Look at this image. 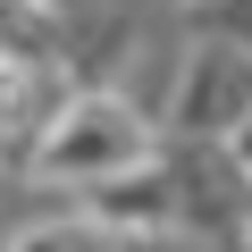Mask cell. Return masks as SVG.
Masks as SVG:
<instances>
[{"label":"cell","mask_w":252,"mask_h":252,"mask_svg":"<svg viewBox=\"0 0 252 252\" xmlns=\"http://www.w3.org/2000/svg\"><path fill=\"white\" fill-rule=\"evenodd\" d=\"M160 168H168V202L177 227L202 235H244L252 244V160L235 152V135H160Z\"/></svg>","instance_id":"cell-2"},{"label":"cell","mask_w":252,"mask_h":252,"mask_svg":"<svg viewBox=\"0 0 252 252\" xmlns=\"http://www.w3.org/2000/svg\"><path fill=\"white\" fill-rule=\"evenodd\" d=\"M193 17H185V0H160V9L143 17V34L126 42V59H118V93L135 101V109H152L160 126H168V101H177V84H185V59H193Z\"/></svg>","instance_id":"cell-6"},{"label":"cell","mask_w":252,"mask_h":252,"mask_svg":"<svg viewBox=\"0 0 252 252\" xmlns=\"http://www.w3.org/2000/svg\"><path fill=\"white\" fill-rule=\"evenodd\" d=\"M244 118H252V51L202 34L193 59H185V84L168 101V126L177 135H235Z\"/></svg>","instance_id":"cell-4"},{"label":"cell","mask_w":252,"mask_h":252,"mask_svg":"<svg viewBox=\"0 0 252 252\" xmlns=\"http://www.w3.org/2000/svg\"><path fill=\"white\" fill-rule=\"evenodd\" d=\"M160 135H168V126H160L152 109H135L118 84H84V93L59 109V126L42 135L34 168L84 193V185H101V177H126V168L160 160Z\"/></svg>","instance_id":"cell-1"},{"label":"cell","mask_w":252,"mask_h":252,"mask_svg":"<svg viewBox=\"0 0 252 252\" xmlns=\"http://www.w3.org/2000/svg\"><path fill=\"white\" fill-rule=\"evenodd\" d=\"M84 84L67 76L59 51H34V42H0V152L9 160H34L42 135L59 126V109L76 101Z\"/></svg>","instance_id":"cell-3"},{"label":"cell","mask_w":252,"mask_h":252,"mask_svg":"<svg viewBox=\"0 0 252 252\" xmlns=\"http://www.w3.org/2000/svg\"><path fill=\"white\" fill-rule=\"evenodd\" d=\"M193 34H219V42H244L252 51V0H185Z\"/></svg>","instance_id":"cell-7"},{"label":"cell","mask_w":252,"mask_h":252,"mask_svg":"<svg viewBox=\"0 0 252 252\" xmlns=\"http://www.w3.org/2000/svg\"><path fill=\"white\" fill-rule=\"evenodd\" d=\"M51 9V51L67 59L76 84H109L126 42L143 34V17L160 9V0H42Z\"/></svg>","instance_id":"cell-5"}]
</instances>
